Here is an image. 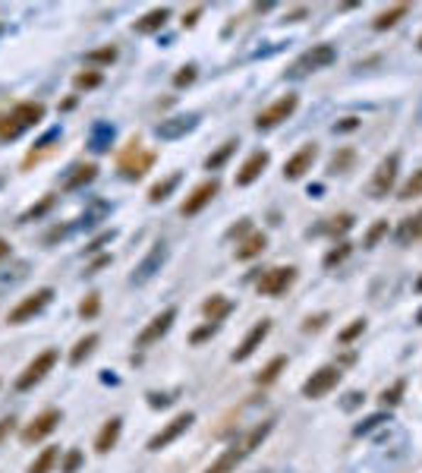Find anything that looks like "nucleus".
Returning <instances> with one entry per match:
<instances>
[{
  "mask_svg": "<svg viewBox=\"0 0 422 473\" xmlns=\"http://www.w3.org/2000/svg\"><path fill=\"white\" fill-rule=\"evenodd\" d=\"M48 107L45 101H19L10 111H0V142H13L32 127H38L45 120Z\"/></svg>",
  "mask_w": 422,
  "mask_h": 473,
  "instance_id": "1",
  "label": "nucleus"
},
{
  "mask_svg": "<svg viewBox=\"0 0 422 473\" xmlns=\"http://www.w3.org/2000/svg\"><path fill=\"white\" fill-rule=\"evenodd\" d=\"M54 300V287H38L35 294L23 297L10 312H6V325H23V322H32L35 316L48 309V303Z\"/></svg>",
  "mask_w": 422,
  "mask_h": 473,
  "instance_id": "2",
  "label": "nucleus"
},
{
  "mask_svg": "<svg viewBox=\"0 0 422 473\" xmlns=\"http://www.w3.org/2000/svg\"><path fill=\"white\" fill-rule=\"evenodd\" d=\"M293 281H296V268L293 265H278V268L261 272V278L256 281V290H259V297H281L293 287Z\"/></svg>",
  "mask_w": 422,
  "mask_h": 473,
  "instance_id": "3",
  "label": "nucleus"
},
{
  "mask_svg": "<svg viewBox=\"0 0 422 473\" xmlns=\"http://www.w3.org/2000/svg\"><path fill=\"white\" fill-rule=\"evenodd\" d=\"M151 164H155V152H145L139 139L129 142L126 152L120 155V174H123L126 180H139Z\"/></svg>",
  "mask_w": 422,
  "mask_h": 473,
  "instance_id": "4",
  "label": "nucleus"
},
{
  "mask_svg": "<svg viewBox=\"0 0 422 473\" xmlns=\"http://www.w3.org/2000/svg\"><path fill=\"white\" fill-rule=\"evenodd\" d=\"M340 378H344L340 366H322V369H315V373H312V376L303 382V398H309V401H318V398H325L328 391L337 388Z\"/></svg>",
  "mask_w": 422,
  "mask_h": 473,
  "instance_id": "5",
  "label": "nucleus"
},
{
  "mask_svg": "<svg viewBox=\"0 0 422 473\" xmlns=\"http://www.w3.org/2000/svg\"><path fill=\"white\" fill-rule=\"evenodd\" d=\"M57 360H60V354H57L54 347H50V351H41V354L35 356V360L23 369V373H19V378H16V388H19V391L35 388V385H38L41 378H45V376L50 373V369L57 366Z\"/></svg>",
  "mask_w": 422,
  "mask_h": 473,
  "instance_id": "6",
  "label": "nucleus"
},
{
  "mask_svg": "<svg viewBox=\"0 0 422 473\" xmlns=\"http://www.w3.org/2000/svg\"><path fill=\"white\" fill-rule=\"evenodd\" d=\"M296 107H300V98H296V95H283V98H278L274 105H268L265 111H259L256 129H274V127H281L283 120L293 117Z\"/></svg>",
  "mask_w": 422,
  "mask_h": 473,
  "instance_id": "7",
  "label": "nucleus"
},
{
  "mask_svg": "<svg viewBox=\"0 0 422 473\" xmlns=\"http://www.w3.org/2000/svg\"><path fill=\"white\" fill-rule=\"evenodd\" d=\"M397 167H400V155H397V152H394V155H388V158H382V164L375 167L372 184H369V196H372V199H384V196L394 189V184H397Z\"/></svg>",
  "mask_w": 422,
  "mask_h": 473,
  "instance_id": "8",
  "label": "nucleus"
},
{
  "mask_svg": "<svg viewBox=\"0 0 422 473\" xmlns=\"http://www.w3.org/2000/svg\"><path fill=\"white\" fill-rule=\"evenodd\" d=\"M334 60H337V51H334V45H312L300 60L293 63V70H290V73H293V76H303V73H315V70L331 67Z\"/></svg>",
  "mask_w": 422,
  "mask_h": 473,
  "instance_id": "9",
  "label": "nucleus"
},
{
  "mask_svg": "<svg viewBox=\"0 0 422 473\" xmlns=\"http://www.w3.org/2000/svg\"><path fill=\"white\" fill-rule=\"evenodd\" d=\"M60 420H63V413L57 410V407H48V410H41L38 417H35L32 423L23 429V435H19V439H23L26 445H35V442L48 439V435L57 429V423H60Z\"/></svg>",
  "mask_w": 422,
  "mask_h": 473,
  "instance_id": "10",
  "label": "nucleus"
},
{
  "mask_svg": "<svg viewBox=\"0 0 422 473\" xmlns=\"http://www.w3.org/2000/svg\"><path fill=\"white\" fill-rule=\"evenodd\" d=\"M173 319H177V307H167V309H161V312H158V316L151 319V322L139 331V338H136V347H151V344H158V341H161L164 334L171 331Z\"/></svg>",
  "mask_w": 422,
  "mask_h": 473,
  "instance_id": "11",
  "label": "nucleus"
},
{
  "mask_svg": "<svg viewBox=\"0 0 422 473\" xmlns=\"http://www.w3.org/2000/svg\"><path fill=\"white\" fill-rule=\"evenodd\" d=\"M217 193H221V184H217V177H211V180H202V184H199V186L193 189V193L186 196V202H183V206H180V215H183V218H193V215H199L202 208H205V206H208L211 199H215Z\"/></svg>",
  "mask_w": 422,
  "mask_h": 473,
  "instance_id": "12",
  "label": "nucleus"
},
{
  "mask_svg": "<svg viewBox=\"0 0 422 473\" xmlns=\"http://www.w3.org/2000/svg\"><path fill=\"white\" fill-rule=\"evenodd\" d=\"M193 423H195V413H189V410H186V413H180V417H173L171 423H167V426L161 429V432H155V435L148 439V451H161V448H167L171 442H177L180 435H183Z\"/></svg>",
  "mask_w": 422,
  "mask_h": 473,
  "instance_id": "13",
  "label": "nucleus"
},
{
  "mask_svg": "<svg viewBox=\"0 0 422 473\" xmlns=\"http://www.w3.org/2000/svg\"><path fill=\"white\" fill-rule=\"evenodd\" d=\"M315 158H318V145H315V142L303 145L300 152H293V155L283 161V177H287V180L305 177V174L312 171V164H315Z\"/></svg>",
  "mask_w": 422,
  "mask_h": 473,
  "instance_id": "14",
  "label": "nucleus"
},
{
  "mask_svg": "<svg viewBox=\"0 0 422 473\" xmlns=\"http://www.w3.org/2000/svg\"><path fill=\"white\" fill-rule=\"evenodd\" d=\"M268 331H271V319H261V322H256L249 331H246V338L239 341V347L234 351V363H243V360H249L252 354L261 347V341L268 338Z\"/></svg>",
  "mask_w": 422,
  "mask_h": 473,
  "instance_id": "15",
  "label": "nucleus"
},
{
  "mask_svg": "<svg viewBox=\"0 0 422 473\" xmlns=\"http://www.w3.org/2000/svg\"><path fill=\"white\" fill-rule=\"evenodd\" d=\"M164 259H167V246L164 243H155L151 246V253L139 262V268L133 272V284H145V281H151L158 272H161V265H164Z\"/></svg>",
  "mask_w": 422,
  "mask_h": 473,
  "instance_id": "16",
  "label": "nucleus"
},
{
  "mask_svg": "<svg viewBox=\"0 0 422 473\" xmlns=\"http://www.w3.org/2000/svg\"><path fill=\"white\" fill-rule=\"evenodd\" d=\"M268 161H271V155H268L265 149L252 152V155L243 161V167L237 171V186H249V184H256V180L261 177V171L268 167Z\"/></svg>",
  "mask_w": 422,
  "mask_h": 473,
  "instance_id": "17",
  "label": "nucleus"
},
{
  "mask_svg": "<svg viewBox=\"0 0 422 473\" xmlns=\"http://www.w3.org/2000/svg\"><path fill=\"white\" fill-rule=\"evenodd\" d=\"M195 123H199V114H177V117L158 123V136L161 139H180L189 129H195Z\"/></svg>",
  "mask_w": 422,
  "mask_h": 473,
  "instance_id": "18",
  "label": "nucleus"
},
{
  "mask_svg": "<svg viewBox=\"0 0 422 473\" xmlns=\"http://www.w3.org/2000/svg\"><path fill=\"white\" fill-rule=\"evenodd\" d=\"M120 432H123V420L120 417H111L104 426H101L98 439H94V451H98V455H107L111 448H117Z\"/></svg>",
  "mask_w": 422,
  "mask_h": 473,
  "instance_id": "19",
  "label": "nucleus"
},
{
  "mask_svg": "<svg viewBox=\"0 0 422 473\" xmlns=\"http://www.w3.org/2000/svg\"><path fill=\"white\" fill-rule=\"evenodd\" d=\"M171 19V6H155V10H148L142 19H136L133 32L139 35H151V32H161L164 23Z\"/></svg>",
  "mask_w": 422,
  "mask_h": 473,
  "instance_id": "20",
  "label": "nucleus"
},
{
  "mask_svg": "<svg viewBox=\"0 0 422 473\" xmlns=\"http://www.w3.org/2000/svg\"><path fill=\"white\" fill-rule=\"evenodd\" d=\"M265 246H268V237L261 234V230H252L249 237H243V240L237 243V259H239V262L256 259V256H261V253H265Z\"/></svg>",
  "mask_w": 422,
  "mask_h": 473,
  "instance_id": "21",
  "label": "nucleus"
},
{
  "mask_svg": "<svg viewBox=\"0 0 422 473\" xmlns=\"http://www.w3.org/2000/svg\"><path fill=\"white\" fill-rule=\"evenodd\" d=\"M271 426H274V423H271V420H265V423H259V426H252V429H249V432H246V435H243V439H239V442H237V445H234V448H237V451H239V455H243V457H246V455H252V451H256V448L261 445V442H265V439H268V432H271Z\"/></svg>",
  "mask_w": 422,
  "mask_h": 473,
  "instance_id": "22",
  "label": "nucleus"
},
{
  "mask_svg": "<svg viewBox=\"0 0 422 473\" xmlns=\"http://www.w3.org/2000/svg\"><path fill=\"white\" fill-rule=\"evenodd\" d=\"M202 312H205V319L208 322H215V325H221L224 319L234 312V303L227 300V297H221V294H215L211 300H205L202 303Z\"/></svg>",
  "mask_w": 422,
  "mask_h": 473,
  "instance_id": "23",
  "label": "nucleus"
},
{
  "mask_svg": "<svg viewBox=\"0 0 422 473\" xmlns=\"http://www.w3.org/2000/svg\"><path fill=\"white\" fill-rule=\"evenodd\" d=\"M98 177V164H76L72 167V174L67 180H63V189H82L85 184H92V180Z\"/></svg>",
  "mask_w": 422,
  "mask_h": 473,
  "instance_id": "24",
  "label": "nucleus"
},
{
  "mask_svg": "<svg viewBox=\"0 0 422 473\" xmlns=\"http://www.w3.org/2000/svg\"><path fill=\"white\" fill-rule=\"evenodd\" d=\"M94 347H98V334H94V331H89L85 338H79L76 347L70 351V366H82V363L94 354Z\"/></svg>",
  "mask_w": 422,
  "mask_h": 473,
  "instance_id": "25",
  "label": "nucleus"
},
{
  "mask_svg": "<svg viewBox=\"0 0 422 473\" xmlns=\"http://www.w3.org/2000/svg\"><path fill=\"white\" fill-rule=\"evenodd\" d=\"M410 13V4H397V6H388V10H382L378 16L372 19V28H378V32H384V28H391V26H397L400 19Z\"/></svg>",
  "mask_w": 422,
  "mask_h": 473,
  "instance_id": "26",
  "label": "nucleus"
},
{
  "mask_svg": "<svg viewBox=\"0 0 422 473\" xmlns=\"http://www.w3.org/2000/svg\"><path fill=\"white\" fill-rule=\"evenodd\" d=\"M117 57H120L117 45H104L98 51H89V54H85V63H89V67H111Z\"/></svg>",
  "mask_w": 422,
  "mask_h": 473,
  "instance_id": "27",
  "label": "nucleus"
},
{
  "mask_svg": "<svg viewBox=\"0 0 422 473\" xmlns=\"http://www.w3.org/2000/svg\"><path fill=\"white\" fill-rule=\"evenodd\" d=\"M422 234V212H416V215H410V218H404L400 221V230H397V240L400 243H410V240H416Z\"/></svg>",
  "mask_w": 422,
  "mask_h": 473,
  "instance_id": "28",
  "label": "nucleus"
},
{
  "mask_svg": "<svg viewBox=\"0 0 422 473\" xmlns=\"http://www.w3.org/2000/svg\"><path fill=\"white\" fill-rule=\"evenodd\" d=\"M237 145H239L237 139H227V142H224L221 149L215 152V155H208V158H205V171H221V167L227 164V158L237 152Z\"/></svg>",
  "mask_w": 422,
  "mask_h": 473,
  "instance_id": "29",
  "label": "nucleus"
},
{
  "mask_svg": "<svg viewBox=\"0 0 422 473\" xmlns=\"http://www.w3.org/2000/svg\"><path fill=\"white\" fill-rule=\"evenodd\" d=\"M239 461H243V455H239L237 448H227V451H224V455L217 457V461L211 464V467H208L205 473H234Z\"/></svg>",
  "mask_w": 422,
  "mask_h": 473,
  "instance_id": "30",
  "label": "nucleus"
},
{
  "mask_svg": "<svg viewBox=\"0 0 422 473\" xmlns=\"http://www.w3.org/2000/svg\"><path fill=\"white\" fill-rule=\"evenodd\" d=\"M353 164H356V152H353V149H347V145H344V149H337V152L331 155L328 171H331V174H344V171H350Z\"/></svg>",
  "mask_w": 422,
  "mask_h": 473,
  "instance_id": "31",
  "label": "nucleus"
},
{
  "mask_svg": "<svg viewBox=\"0 0 422 473\" xmlns=\"http://www.w3.org/2000/svg\"><path fill=\"white\" fill-rule=\"evenodd\" d=\"M177 184H180V174H171V177L167 180H161V184H155L148 189V202L151 206H158V202H164L167 196L173 193V189H177Z\"/></svg>",
  "mask_w": 422,
  "mask_h": 473,
  "instance_id": "32",
  "label": "nucleus"
},
{
  "mask_svg": "<svg viewBox=\"0 0 422 473\" xmlns=\"http://www.w3.org/2000/svg\"><path fill=\"white\" fill-rule=\"evenodd\" d=\"M283 369H287V356H274V360L256 376V385H271V382H278V376L283 373Z\"/></svg>",
  "mask_w": 422,
  "mask_h": 473,
  "instance_id": "33",
  "label": "nucleus"
},
{
  "mask_svg": "<svg viewBox=\"0 0 422 473\" xmlns=\"http://www.w3.org/2000/svg\"><path fill=\"white\" fill-rule=\"evenodd\" d=\"M57 457H60V448H45L38 457L32 461V467H28V473H50L57 464Z\"/></svg>",
  "mask_w": 422,
  "mask_h": 473,
  "instance_id": "34",
  "label": "nucleus"
},
{
  "mask_svg": "<svg viewBox=\"0 0 422 473\" xmlns=\"http://www.w3.org/2000/svg\"><path fill=\"white\" fill-rule=\"evenodd\" d=\"M111 139H114V127H111V123H98L94 133H92V149L94 152H107Z\"/></svg>",
  "mask_w": 422,
  "mask_h": 473,
  "instance_id": "35",
  "label": "nucleus"
},
{
  "mask_svg": "<svg viewBox=\"0 0 422 473\" xmlns=\"http://www.w3.org/2000/svg\"><path fill=\"white\" fill-rule=\"evenodd\" d=\"M54 196H45V199H41L38 202V206H32V208H28V212H23V218H19V224H28V221H38V218H45L48 212H50V208H54Z\"/></svg>",
  "mask_w": 422,
  "mask_h": 473,
  "instance_id": "36",
  "label": "nucleus"
},
{
  "mask_svg": "<svg viewBox=\"0 0 422 473\" xmlns=\"http://www.w3.org/2000/svg\"><path fill=\"white\" fill-rule=\"evenodd\" d=\"M57 139H60V127H54V129H50V133L45 136V139L38 142V149H32V152H28V158H26V167L32 164V161H38L41 155H48V152H50V145H54Z\"/></svg>",
  "mask_w": 422,
  "mask_h": 473,
  "instance_id": "37",
  "label": "nucleus"
},
{
  "mask_svg": "<svg viewBox=\"0 0 422 473\" xmlns=\"http://www.w3.org/2000/svg\"><path fill=\"white\" fill-rule=\"evenodd\" d=\"M104 83V76L94 70H85V73H76V79H72V85H76V92H89V89H98V85Z\"/></svg>",
  "mask_w": 422,
  "mask_h": 473,
  "instance_id": "38",
  "label": "nucleus"
},
{
  "mask_svg": "<svg viewBox=\"0 0 422 473\" xmlns=\"http://www.w3.org/2000/svg\"><path fill=\"white\" fill-rule=\"evenodd\" d=\"M404 391H406V382H404V378H397L391 388L382 391V398H378V401H382V407H397L400 398H404Z\"/></svg>",
  "mask_w": 422,
  "mask_h": 473,
  "instance_id": "39",
  "label": "nucleus"
},
{
  "mask_svg": "<svg viewBox=\"0 0 422 473\" xmlns=\"http://www.w3.org/2000/svg\"><path fill=\"white\" fill-rule=\"evenodd\" d=\"M416 196H422V167L413 171V177L400 186V199H416Z\"/></svg>",
  "mask_w": 422,
  "mask_h": 473,
  "instance_id": "40",
  "label": "nucleus"
},
{
  "mask_svg": "<svg viewBox=\"0 0 422 473\" xmlns=\"http://www.w3.org/2000/svg\"><path fill=\"white\" fill-rule=\"evenodd\" d=\"M350 253H353V243H347V240H344V243H337V246H334V250L328 253V256H325V268H334L337 262H344L347 256H350Z\"/></svg>",
  "mask_w": 422,
  "mask_h": 473,
  "instance_id": "41",
  "label": "nucleus"
},
{
  "mask_svg": "<svg viewBox=\"0 0 422 473\" xmlns=\"http://www.w3.org/2000/svg\"><path fill=\"white\" fill-rule=\"evenodd\" d=\"M362 331H366V319H353V325H347V329L337 334V341H340V344H353Z\"/></svg>",
  "mask_w": 422,
  "mask_h": 473,
  "instance_id": "42",
  "label": "nucleus"
},
{
  "mask_svg": "<svg viewBox=\"0 0 422 473\" xmlns=\"http://www.w3.org/2000/svg\"><path fill=\"white\" fill-rule=\"evenodd\" d=\"M101 312V294H89L82 303H79V316L82 319H94Z\"/></svg>",
  "mask_w": 422,
  "mask_h": 473,
  "instance_id": "43",
  "label": "nucleus"
},
{
  "mask_svg": "<svg viewBox=\"0 0 422 473\" xmlns=\"http://www.w3.org/2000/svg\"><path fill=\"white\" fill-rule=\"evenodd\" d=\"M353 228V215H337V218H331V224H328V228H325V230H328V234L331 237H340V234H347V230H350Z\"/></svg>",
  "mask_w": 422,
  "mask_h": 473,
  "instance_id": "44",
  "label": "nucleus"
},
{
  "mask_svg": "<svg viewBox=\"0 0 422 473\" xmlns=\"http://www.w3.org/2000/svg\"><path fill=\"white\" fill-rule=\"evenodd\" d=\"M382 237H388V221H375L372 228H369L366 240H362V246H366V250H372V246H378V240H382Z\"/></svg>",
  "mask_w": 422,
  "mask_h": 473,
  "instance_id": "45",
  "label": "nucleus"
},
{
  "mask_svg": "<svg viewBox=\"0 0 422 473\" xmlns=\"http://www.w3.org/2000/svg\"><path fill=\"white\" fill-rule=\"evenodd\" d=\"M79 467H82V451L79 448H70L67 457H63V473H79Z\"/></svg>",
  "mask_w": 422,
  "mask_h": 473,
  "instance_id": "46",
  "label": "nucleus"
},
{
  "mask_svg": "<svg viewBox=\"0 0 422 473\" xmlns=\"http://www.w3.org/2000/svg\"><path fill=\"white\" fill-rule=\"evenodd\" d=\"M325 322H328V312H318V316H309L303 322V331H322Z\"/></svg>",
  "mask_w": 422,
  "mask_h": 473,
  "instance_id": "47",
  "label": "nucleus"
},
{
  "mask_svg": "<svg viewBox=\"0 0 422 473\" xmlns=\"http://www.w3.org/2000/svg\"><path fill=\"white\" fill-rule=\"evenodd\" d=\"M195 83V67H183L177 73V76H173V85H177V89H183V85H193Z\"/></svg>",
  "mask_w": 422,
  "mask_h": 473,
  "instance_id": "48",
  "label": "nucleus"
},
{
  "mask_svg": "<svg viewBox=\"0 0 422 473\" xmlns=\"http://www.w3.org/2000/svg\"><path fill=\"white\" fill-rule=\"evenodd\" d=\"M215 331H217V325H215V322H208L205 329H199V331H193V334H189V341H193V344H202V341L211 338Z\"/></svg>",
  "mask_w": 422,
  "mask_h": 473,
  "instance_id": "49",
  "label": "nucleus"
},
{
  "mask_svg": "<svg viewBox=\"0 0 422 473\" xmlns=\"http://www.w3.org/2000/svg\"><path fill=\"white\" fill-rule=\"evenodd\" d=\"M384 423V413H375V417H369L362 426H356V435H362V432H372L375 426H382Z\"/></svg>",
  "mask_w": 422,
  "mask_h": 473,
  "instance_id": "50",
  "label": "nucleus"
},
{
  "mask_svg": "<svg viewBox=\"0 0 422 473\" xmlns=\"http://www.w3.org/2000/svg\"><path fill=\"white\" fill-rule=\"evenodd\" d=\"M199 16H202V6H195V10L189 13V16H183V28H193L195 23H199Z\"/></svg>",
  "mask_w": 422,
  "mask_h": 473,
  "instance_id": "51",
  "label": "nucleus"
},
{
  "mask_svg": "<svg viewBox=\"0 0 422 473\" xmlns=\"http://www.w3.org/2000/svg\"><path fill=\"white\" fill-rule=\"evenodd\" d=\"M107 240H114V230H104L98 240H92V246H89V253H94V250H101V243H107Z\"/></svg>",
  "mask_w": 422,
  "mask_h": 473,
  "instance_id": "52",
  "label": "nucleus"
},
{
  "mask_svg": "<svg viewBox=\"0 0 422 473\" xmlns=\"http://www.w3.org/2000/svg\"><path fill=\"white\" fill-rule=\"evenodd\" d=\"M104 265H111V256H101L98 262H92V265L85 268V275H94V272H98V268H104Z\"/></svg>",
  "mask_w": 422,
  "mask_h": 473,
  "instance_id": "53",
  "label": "nucleus"
},
{
  "mask_svg": "<svg viewBox=\"0 0 422 473\" xmlns=\"http://www.w3.org/2000/svg\"><path fill=\"white\" fill-rule=\"evenodd\" d=\"M13 423H16V420H13V417H4V420H0V442L6 439V432H10V429H13Z\"/></svg>",
  "mask_w": 422,
  "mask_h": 473,
  "instance_id": "54",
  "label": "nucleus"
},
{
  "mask_svg": "<svg viewBox=\"0 0 422 473\" xmlns=\"http://www.w3.org/2000/svg\"><path fill=\"white\" fill-rule=\"evenodd\" d=\"M359 123H356V117H344V123H337L334 129H340V133H347V129H356Z\"/></svg>",
  "mask_w": 422,
  "mask_h": 473,
  "instance_id": "55",
  "label": "nucleus"
},
{
  "mask_svg": "<svg viewBox=\"0 0 422 473\" xmlns=\"http://www.w3.org/2000/svg\"><path fill=\"white\" fill-rule=\"evenodd\" d=\"M6 256H10V243H6V240H0V262H4Z\"/></svg>",
  "mask_w": 422,
  "mask_h": 473,
  "instance_id": "56",
  "label": "nucleus"
},
{
  "mask_svg": "<svg viewBox=\"0 0 422 473\" xmlns=\"http://www.w3.org/2000/svg\"><path fill=\"white\" fill-rule=\"evenodd\" d=\"M416 294H422V275L416 278Z\"/></svg>",
  "mask_w": 422,
  "mask_h": 473,
  "instance_id": "57",
  "label": "nucleus"
},
{
  "mask_svg": "<svg viewBox=\"0 0 422 473\" xmlns=\"http://www.w3.org/2000/svg\"><path fill=\"white\" fill-rule=\"evenodd\" d=\"M416 322H419V325H422V309H419V312H416Z\"/></svg>",
  "mask_w": 422,
  "mask_h": 473,
  "instance_id": "58",
  "label": "nucleus"
},
{
  "mask_svg": "<svg viewBox=\"0 0 422 473\" xmlns=\"http://www.w3.org/2000/svg\"><path fill=\"white\" fill-rule=\"evenodd\" d=\"M419 51H422V35H419Z\"/></svg>",
  "mask_w": 422,
  "mask_h": 473,
  "instance_id": "59",
  "label": "nucleus"
}]
</instances>
